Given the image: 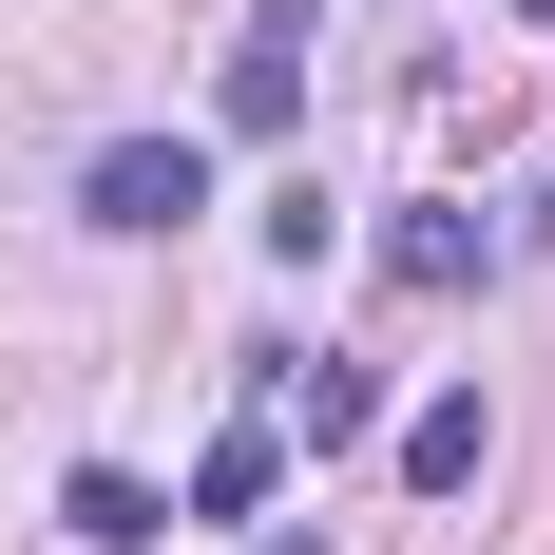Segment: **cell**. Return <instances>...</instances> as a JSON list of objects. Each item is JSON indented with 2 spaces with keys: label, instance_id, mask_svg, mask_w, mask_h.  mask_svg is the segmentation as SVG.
<instances>
[{
  "label": "cell",
  "instance_id": "1",
  "mask_svg": "<svg viewBox=\"0 0 555 555\" xmlns=\"http://www.w3.org/2000/svg\"><path fill=\"white\" fill-rule=\"evenodd\" d=\"M77 211L96 230H192L211 211V154H192V134H115V154L77 172Z\"/></svg>",
  "mask_w": 555,
  "mask_h": 555
},
{
  "label": "cell",
  "instance_id": "2",
  "mask_svg": "<svg viewBox=\"0 0 555 555\" xmlns=\"http://www.w3.org/2000/svg\"><path fill=\"white\" fill-rule=\"evenodd\" d=\"M307 20H326V0H249V39H230V134H287V115H307Z\"/></svg>",
  "mask_w": 555,
  "mask_h": 555
},
{
  "label": "cell",
  "instance_id": "3",
  "mask_svg": "<svg viewBox=\"0 0 555 555\" xmlns=\"http://www.w3.org/2000/svg\"><path fill=\"white\" fill-rule=\"evenodd\" d=\"M57 537H77V555H154L172 499H154V479H115V460H77V479H57Z\"/></svg>",
  "mask_w": 555,
  "mask_h": 555
},
{
  "label": "cell",
  "instance_id": "4",
  "mask_svg": "<svg viewBox=\"0 0 555 555\" xmlns=\"http://www.w3.org/2000/svg\"><path fill=\"white\" fill-rule=\"evenodd\" d=\"M479 269H499V249H479V211H402V230H384V287H422V307H460Z\"/></svg>",
  "mask_w": 555,
  "mask_h": 555
},
{
  "label": "cell",
  "instance_id": "5",
  "mask_svg": "<svg viewBox=\"0 0 555 555\" xmlns=\"http://www.w3.org/2000/svg\"><path fill=\"white\" fill-rule=\"evenodd\" d=\"M479 460H499V422H479V384L402 422V479H422V499H479Z\"/></svg>",
  "mask_w": 555,
  "mask_h": 555
},
{
  "label": "cell",
  "instance_id": "6",
  "mask_svg": "<svg viewBox=\"0 0 555 555\" xmlns=\"http://www.w3.org/2000/svg\"><path fill=\"white\" fill-rule=\"evenodd\" d=\"M269 479H287V441H269V422H230V441L192 460V517H269Z\"/></svg>",
  "mask_w": 555,
  "mask_h": 555
},
{
  "label": "cell",
  "instance_id": "7",
  "mask_svg": "<svg viewBox=\"0 0 555 555\" xmlns=\"http://www.w3.org/2000/svg\"><path fill=\"white\" fill-rule=\"evenodd\" d=\"M249 555H326V537H307V517H287V537H249Z\"/></svg>",
  "mask_w": 555,
  "mask_h": 555
},
{
  "label": "cell",
  "instance_id": "8",
  "mask_svg": "<svg viewBox=\"0 0 555 555\" xmlns=\"http://www.w3.org/2000/svg\"><path fill=\"white\" fill-rule=\"evenodd\" d=\"M517 20H555V0H517Z\"/></svg>",
  "mask_w": 555,
  "mask_h": 555
}]
</instances>
